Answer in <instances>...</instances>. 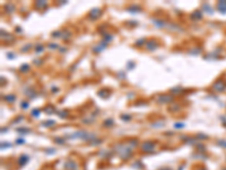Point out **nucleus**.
<instances>
[{
	"instance_id": "2",
	"label": "nucleus",
	"mask_w": 226,
	"mask_h": 170,
	"mask_svg": "<svg viewBox=\"0 0 226 170\" xmlns=\"http://www.w3.org/2000/svg\"><path fill=\"white\" fill-rule=\"evenodd\" d=\"M4 100H6L8 103H14L16 100V95L14 94H8V95H5L4 96Z\"/></svg>"
},
{
	"instance_id": "1",
	"label": "nucleus",
	"mask_w": 226,
	"mask_h": 170,
	"mask_svg": "<svg viewBox=\"0 0 226 170\" xmlns=\"http://www.w3.org/2000/svg\"><path fill=\"white\" fill-rule=\"evenodd\" d=\"M157 47H158V44H157V42L155 41V40H150V41L147 43V49L149 51H153V50L157 49Z\"/></svg>"
},
{
	"instance_id": "4",
	"label": "nucleus",
	"mask_w": 226,
	"mask_h": 170,
	"mask_svg": "<svg viewBox=\"0 0 226 170\" xmlns=\"http://www.w3.org/2000/svg\"><path fill=\"white\" fill-rule=\"evenodd\" d=\"M92 15H93L94 17H95V18H98L100 15H101V10H100V9H97V8H96V9H93V10L91 11V14H89V17H91Z\"/></svg>"
},
{
	"instance_id": "7",
	"label": "nucleus",
	"mask_w": 226,
	"mask_h": 170,
	"mask_svg": "<svg viewBox=\"0 0 226 170\" xmlns=\"http://www.w3.org/2000/svg\"><path fill=\"white\" fill-rule=\"evenodd\" d=\"M21 107L23 108V109H26V108L28 107V103H27V102H25V103H23V102H22V104H21Z\"/></svg>"
},
{
	"instance_id": "6",
	"label": "nucleus",
	"mask_w": 226,
	"mask_h": 170,
	"mask_svg": "<svg viewBox=\"0 0 226 170\" xmlns=\"http://www.w3.org/2000/svg\"><path fill=\"white\" fill-rule=\"evenodd\" d=\"M121 118H123V120H130L131 119L130 116H127V115H121Z\"/></svg>"
},
{
	"instance_id": "5",
	"label": "nucleus",
	"mask_w": 226,
	"mask_h": 170,
	"mask_svg": "<svg viewBox=\"0 0 226 170\" xmlns=\"http://www.w3.org/2000/svg\"><path fill=\"white\" fill-rule=\"evenodd\" d=\"M28 69H30V66H28V65H26V64H25L24 66L21 67V72H23V73L26 72V70H28Z\"/></svg>"
},
{
	"instance_id": "3",
	"label": "nucleus",
	"mask_w": 226,
	"mask_h": 170,
	"mask_svg": "<svg viewBox=\"0 0 226 170\" xmlns=\"http://www.w3.org/2000/svg\"><path fill=\"white\" fill-rule=\"evenodd\" d=\"M159 103H165V102H168L167 100H172V96H168V95H161L158 99Z\"/></svg>"
},
{
	"instance_id": "8",
	"label": "nucleus",
	"mask_w": 226,
	"mask_h": 170,
	"mask_svg": "<svg viewBox=\"0 0 226 170\" xmlns=\"http://www.w3.org/2000/svg\"><path fill=\"white\" fill-rule=\"evenodd\" d=\"M39 113H40V110H39V109H36V111H34V112H33V115H34V116H38Z\"/></svg>"
}]
</instances>
